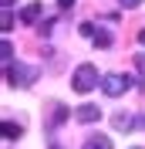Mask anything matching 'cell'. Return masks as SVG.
<instances>
[{
  "instance_id": "6da1fadb",
  "label": "cell",
  "mask_w": 145,
  "mask_h": 149,
  "mask_svg": "<svg viewBox=\"0 0 145 149\" xmlns=\"http://www.w3.org/2000/svg\"><path fill=\"white\" fill-rule=\"evenodd\" d=\"M98 68H95V65H88V61H84V65H78V68H74V74H71V88H74V92H78V95H88L91 92V88H98Z\"/></svg>"
},
{
  "instance_id": "7a4b0ae2",
  "label": "cell",
  "mask_w": 145,
  "mask_h": 149,
  "mask_svg": "<svg viewBox=\"0 0 145 149\" xmlns=\"http://www.w3.org/2000/svg\"><path fill=\"white\" fill-rule=\"evenodd\" d=\"M3 71H7V85L10 88H30V85L37 81V68H27V65H14V61H10V65H3Z\"/></svg>"
},
{
  "instance_id": "3957f363",
  "label": "cell",
  "mask_w": 145,
  "mask_h": 149,
  "mask_svg": "<svg viewBox=\"0 0 145 149\" xmlns=\"http://www.w3.org/2000/svg\"><path fill=\"white\" fill-rule=\"evenodd\" d=\"M128 88H132V78H128V74H105V78H101V92L108 95V98L125 95Z\"/></svg>"
},
{
  "instance_id": "277c9868",
  "label": "cell",
  "mask_w": 145,
  "mask_h": 149,
  "mask_svg": "<svg viewBox=\"0 0 145 149\" xmlns=\"http://www.w3.org/2000/svg\"><path fill=\"white\" fill-rule=\"evenodd\" d=\"M74 119L84 122V125H91V122L101 119V109H98V105H91V102H84V105H78V109H74Z\"/></svg>"
},
{
  "instance_id": "5b68a950",
  "label": "cell",
  "mask_w": 145,
  "mask_h": 149,
  "mask_svg": "<svg viewBox=\"0 0 145 149\" xmlns=\"http://www.w3.org/2000/svg\"><path fill=\"white\" fill-rule=\"evenodd\" d=\"M111 125H115L118 132H132V129H135V115H128V112H118L115 119H111Z\"/></svg>"
},
{
  "instance_id": "8992f818",
  "label": "cell",
  "mask_w": 145,
  "mask_h": 149,
  "mask_svg": "<svg viewBox=\"0 0 145 149\" xmlns=\"http://www.w3.org/2000/svg\"><path fill=\"white\" fill-rule=\"evenodd\" d=\"M41 10H44L41 3H27V7L20 10V24H27V27H30V24H37V17H41Z\"/></svg>"
},
{
  "instance_id": "52a82bcc",
  "label": "cell",
  "mask_w": 145,
  "mask_h": 149,
  "mask_svg": "<svg viewBox=\"0 0 145 149\" xmlns=\"http://www.w3.org/2000/svg\"><path fill=\"white\" fill-rule=\"evenodd\" d=\"M81 149H111V139L108 136H88Z\"/></svg>"
},
{
  "instance_id": "ba28073f",
  "label": "cell",
  "mask_w": 145,
  "mask_h": 149,
  "mask_svg": "<svg viewBox=\"0 0 145 149\" xmlns=\"http://www.w3.org/2000/svg\"><path fill=\"white\" fill-rule=\"evenodd\" d=\"M3 136H7V139H20V136H24V129H20V125H17V122H3Z\"/></svg>"
},
{
  "instance_id": "9c48e42d",
  "label": "cell",
  "mask_w": 145,
  "mask_h": 149,
  "mask_svg": "<svg viewBox=\"0 0 145 149\" xmlns=\"http://www.w3.org/2000/svg\"><path fill=\"white\" fill-rule=\"evenodd\" d=\"M91 41H95V47H111V34H108V31H98Z\"/></svg>"
},
{
  "instance_id": "30bf717a",
  "label": "cell",
  "mask_w": 145,
  "mask_h": 149,
  "mask_svg": "<svg viewBox=\"0 0 145 149\" xmlns=\"http://www.w3.org/2000/svg\"><path fill=\"white\" fill-rule=\"evenodd\" d=\"M64 119H68V109H64V105H54V119H51V125H61Z\"/></svg>"
},
{
  "instance_id": "8fae6325",
  "label": "cell",
  "mask_w": 145,
  "mask_h": 149,
  "mask_svg": "<svg viewBox=\"0 0 145 149\" xmlns=\"http://www.w3.org/2000/svg\"><path fill=\"white\" fill-rule=\"evenodd\" d=\"M0 54H3V65H10V61H14V47H10V41H3V44H0Z\"/></svg>"
},
{
  "instance_id": "7c38bea8",
  "label": "cell",
  "mask_w": 145,
  "mask_h": 149,
  "mask_svg": "<svg viewBox=\"0 0 145 149\" xmlns=\"http://www.w3.org/2000/svg\"><path fill=\"white\" fill-rule=\"evenodd\" d=\"M0 24H3V31L14 27V14H10V7H3V14H0Z\"/></svg>"
},
{
  "instance_id": "4fadbf2b",
  "label": "cell",
  "mask_w": 145,
  "mask_h": 149,
  "mask_svg": "<svg viewBox=\"0 0 145 149\" xmlns=\"http://www.w3.org/2000/svg\"><path fill=\"white\" fill-rule=\"evenodd\" d=\"M78 31H81V37H95V34H98V31H95V24H88V20H84Z\"/></svg>"
},
{
  "instance_id": "5bb4252c",
  "label": "cell",
  "mask_w": 145,
  "mask_h": 149,
  "mask_svg": "<svg viewBox=\"0 0 145 149\" xmlns=\"http://www.w3.org/2000/svg\"><path fill=\"white\" fill-rule=\"evenodd\" d=\"M122 3V10H135V7H142V0H118Z\"/></svg>"
},
{
  "instance_id": "9a60e30c",
  "label": "cell",
  "mask_w": 145,
  "mask_h": 149,
  "mask_svg": "<svg viewBox=\"0 0 145 149\" xmlns=\"http://www.w3.org/2000/svg\"><path fill=\"white\" fill-rule=\"evenodd\" d=\"M57 3H61V10H71L74 3H78V0H57Z\"/></svg>"
},
{
  "instance_id": "2e32d148",
  "label": "cell",
  "mask_w": 145,
  "mask_h": 149,
  "mask_svg": "<svg viewBox=\"0 0 145 149\" xmlns=\"http://www.w3.org/2000/svg\"><path fill=\"white\" fill-rule=\"evenodd\" d=\"M138 44H145V27H142V31H138Z\"/></svg>"
},
{
  "instance_id": "e0dca14e",
  "label": "cell",
  "mask_w": 145,
  "mask_h": 149,
  "mask_svg": "<svg viewBox=\"0 0 145 149\" xmlns=\"http://www.w3.org/2000/svg\"><path fill=\"white\" fill-rule=\"evenodd\" d=\"M10 3H14V0H3V7H10Z\"/></svg>"
},
{
  "instance_id": "ac0fdd59",
  "label": "cell",
  "mask_w": 145,
  "mask_h": 149,
  "mask_svg": "<svg viewBox=\"0 0 145 149\" xmlns=\"http://www.w3.org/2000/svg\"><path fill=\"white\" fill-rule=\"evenodd\" d=\"M51 149H57V146H51Z\"/></svg>"
},
{
  "instance_id": "d6986e66",
  "label": "cell",
  "mask_w": 145,
  "mask_h": 149,
  "mask_svg": "<svg viewBox=\"0 0 145 149\" xmlns=\"http://www.w3.org/2000/svg\"><path fill=\"white\" fill-rule=\"evenodd\" d=\"M132 149H138V146H132Z\"/></svg>"
}]
</instances>
